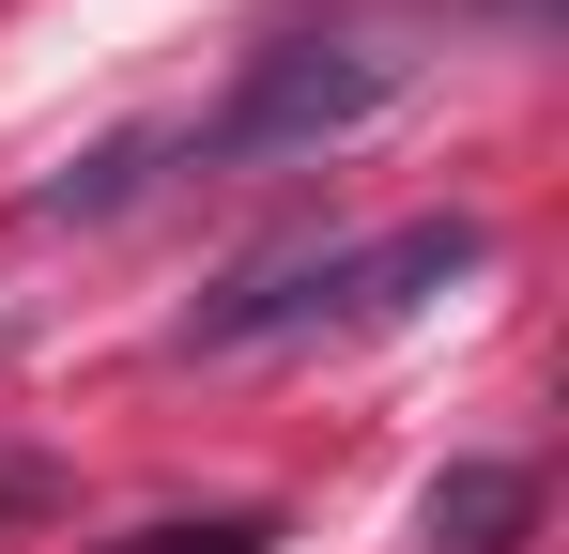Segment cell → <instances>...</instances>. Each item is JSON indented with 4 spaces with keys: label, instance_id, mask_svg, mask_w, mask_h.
<instances>
[{
    "label": "cell",
    "instance_id": "6da1fadb",
    "mask_svg": "<svg viewBox=\"0 0 569 554\" xmlns=\"http://www.w3.org/2000/svg\"><path fill=\"white\" fill-rule=\"evenodd\" d=\"M492 263L477 216H400L370 247H308V263H262L231 277L216 308H186V355H278V339H355V324H416L447 277Z\"/></svg>",
    "mask_w": 569,
    "mask_h": 554
},
{
    "label": "cell",
    "instance_id": "5b68a950",
    "mask_svg": "<svg viewBox=\"0 0 569 554\" xmlns=\"http://www.w3.org/2000/svg\"><path fill=\"white\" fill-rule=\"evenodd\" d=\"M47 508V462H0V524H31Z\"/></svg>",
    "mask_w": 569,
    "mask_h": 554
},
{
    "label": "cell",
    "instance_id": "7a4b0ae2",
    "mask_svg": "<svg viewBox=\"0 0 569 554\" xmlns=\"http://www.w3.org/2000/svg\"><path fill=\"white\" fill-rule=\"evenodd\" d=\"M385 92H400V47H370V31H278V47H247V78L200 108L186 170H278V155H339L355 123H385Z\"/></svg>",
    "mask_w": 569,
    "mask_h": 554
},
{
    "label": "cell",
    "instance_id": "3957f363",
    "mask_svg": "<svg viewBox=\"0 0 569 554\" xmlns=\"http://www.w3.org/2000/svg\"><path fill=\"white\" fill-rule=\"evenodd\" d=\"M416 524H431V554H523V524H539V477H523V462H447Z\"/></svg>",
    "mask_w": 569,
    "mask_h": 554
},
{
    "label": "cell",
    "instance_id": "277c9868",
    "mask_svg": "<svg viewBox=\"0 0 569 554\" xmlns=\"http://www.w3.org/2000/svg\"><path fill=\"white\" fill-rule=\"evenodd\" d=\"M108 554H278V508H200V524H139Z\"/></svg>",
    "mask_w": 569,
    "mask_h": 554
}]
</instances>
